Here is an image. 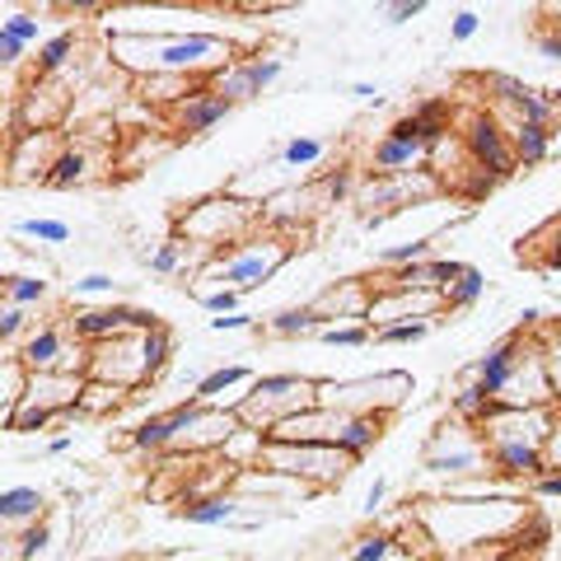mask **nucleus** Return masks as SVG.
Instances as JSON below:
<instances>
[{"label": "nucleus", "instance_id": "nucleus-17", "mask_svg": "<svg viewBox=\"0 0 561 561\" xmlns=\"http://www.w3.org/2000/svg\"><path fill=\"white\" fill-rule=\"evenodd\" d=\"M486 468L496 478H519V482H538L548 472L538 445H486Z\"/></svg>", "mask_w": 561, "mask_h": 561}, {"label": "nucleus", "instance_id": "nucleus-57", "mask_svg": "<svg viewBox=\"0 0 561 561\" xmlns=\"http://www.w3.org/2000/svg\"><path fill=\"white\" fill-rule=\"evenodd\" d=\"M70 449V435H57V440H47V454H66Z\"/></svg>", "mask_w": 561, "mask_h": 561}, {"label": "nucleus", "instance_id": "nucleus-14", "mask_svg": "<svg viewBox=\"0 0 561 561\" xmlns=\"http://www.w3.org/2000/svg\"><path fill=\"white\" fill-rule=\"evenodd\" d=\"M57 140H51V131H24L20 136V150H14V160H10V179L14 183H33V179H43L47 183V173L51 164H57Z\"/></svg>", "mask_w": 561, "mask_h": 561}, {"label": "nucleus", "instance_id": "nucleus-31", "mask_svg": "<svg viewBox=\"0 0 561 561\" xmlns=\"http://www.w3.org/2000/svg\"><path fill=\"white\" fill-rule=\"evenodd\" d=\"M323 154H328V140H319V136H295L286 146H276V160L286 169H313Z\"/></svg>", "mask_w": 561, "mask_h": 561}, {"label": "nucleus", "instance_id": "nucleus-16", "mask_svg": "<svg viewBox=\"0 0 561 561\" xmlns=\"http://www.w3.org/2000/svg\"><path fill=\"white\" fill-rule=\"evenodd\" d=\"M183 421H187V402H179L173 412L146 416L131 431V449H140V454H169L173 445H179V435H183Z\"/></svg>", "mask_w": 561, "mask_h": 561}, {"label": "nucleus", "instance_id": "nucleus-45", "mask_svg": "<svg viewBox=\"0 0 561 561\" xmlns=\"http://www.w3.org/2000/svg\"><path fill=\"white\" fill-rule=\"evenodd\" d=\"M197 305L206 309V313H216V319H220V313H239V305H243V295L239 290H197Z\"/></svg>", "mask_w": 561, "mask_h": 561}, {"label": "nucleus", "instance_id": "nucleus-34", "mask_svg": "<svg viewBox=\"0 0 561 561\" xmlns=\"http://www.w3.org/2000/svg\"><path fill=\"white\" fill-rule=\"evenodd\" d=\"M431 249H435V234H426V239H408V243H389V249L379 253V262L383 267H416V262H426L431 257Z\"/></svg>", "mask_w": 561, "mask_h": 561}, {"label": "nucleus", "instance_id": "nucleus-38", "mask_svg": "<svg viewBox=\"0 0 561 561\" xmlns=\"http://www.w3.org/2000/svg\"><path fill=\"white\" fill-rule=\"evenodd\" d=\"M14 234L38 239V243H66V239H70V225H66V220H43V216H28V220L14 225Z\"/></svg>", "mask_w": 561, "mask_h": 561}, {"label": "nucleus", "instance_id": "nucleus-41", "mask_svg": "<svg viewBox=\"0 0 561 561\" xmlns=\"http://www.w3.org/2000/svg\"><path fill=\"white\" fill-rule=\"evenodd\" d=\"M389 557H398V542L389 534H365V538H356V548H351L346 561H389Z\"/></svg>", "mask_w": 561, "mask_h": 561}, {"label": "nucleus", "instance_id": "nucleus-44", "mask_svg": "<svg viewBox=\"0 0 561 561\" xmlns=\"http://www.w3.org/2000/svg\"><path fill=\"white\" fill-rule=\"evenodd\" d=\"M51 412H38V408H28V402H20V408L10 412V421H5V431H20V435H28V431H47L51 426Z\"/></svg>", "mask_w": 561, "mask_h": 561}, {"label": "nucleus", "instance_id": "nucleus-9", "mask_svg": "<svg viewBox=\"0 0 561 561\" xmlns=\"http://www.w3.org/2000/svg\"><path fill=\"white\" fill-rule=\"evenodd\" d=\"M412 169H426V140H421L416 117L408 113L370 146V173L375 179H393V173H412Z\"/></svg>", "mask_w": 561, "mask_h": 561}, {"label": "nucleus", "instance_id": "nucleus-35", "mask_svg": "<svg viewBox=\"0 0 561 561\" xmlns=\"http://www.w3.org/2000/svg\"><path fill=\"white\" fill-rule=\"evenodd\" d=\"M47 548H51V524L38 519L28 524V529H20V538H14V561H47Z\"/></svg>", "mask_w": 561, "mask_h": 561}, {"label": "nucleus", "instance_id": "nucleus-3", "mask_svg": "<svg viewBox=\"0 0 561 561\" xmlns=\"http://www.w3.org/2000/svg\"><path fill=\"white\" fill-rule=\"evenodd\" d=\"M262 220V206L257 202H239V197H206L187 210L179 220V230L197 243L206 257H216L225 249H234L253 234V225Z\"/></svg>", "mask_w": 561, "mask_h": 561}, {"label": "nucleus", "instance_id": "nucleus-33", "mask_svg": "<svg viewBox=\"0 0 561 561\" xmlns=\"http://www.w3.org/2000/svg\"><path fill=\"white\" fill-rule=\"evenodd\" d=\"M169 360H173V332L160 323V328H150L146 332V379L154 383L164 370H169Z\"/></svg>", "mask_w": 561, "mask_h": 561}, {"label": "nucleus", "instance_id": "nucleus-43", "mask_svg": "<svg viewBox=\"0 0 561 561\" xmlns=\"http://www.w3.org/2000/svg\"><path fill=\"white\" fill-rule=\"evenodd\" d=\"M24 337H28V309L0 305V346H10V342H24Z\"/></svg>", "mask_w": 561, "mask_h": 561}, {"label": "nucleus", "instance_id": "nucleus-53", "mask_svg": "<svg viewBox=\"0 0 561 561\" xmlns=\"http://www.w3.org/2000/svg\"><path fill=\"white\" fill-rule=\"evenodd\" d=\"M538 51L548 61H561V28H548V33H538Z\"/></svg>", "mask_w": 561, "mask_h": 561}, {"label": "nucleus", "instance_id": "nucleus-47", "mask_svg": "<svg viewBox=\"0 0 561 561\" xmlns=\"http://www.w3.org/2000/svg\"><path fill=\"white\" fill-rule=\"evenodd\" d=\"M70 290H76V295H117V280L108 272H90V276H80Z\"/></svg>", "mask_w": 561, "mask_h": 561}, {"label": "nucleus", "instance_id": "nucleus-54", "mask_svg": "<svg viewBox=\"0 0 561 561\" xmlns=\"http://www.w3.org/2000/svg\"><path fill=\"white\" fill-rule=\"evenodd\" d=\"M383 496H389V482H383V478H375V482H370V491H365V515L383 511Z\"/></svg>", "mask_w": 561, "mask_h": 561}, {"label": "nucleus", "instance_id": "nucleus-52", "mask_svg": "<svg viewBox=\"0 0 561 561\" xmlns=\"http://www.w3.org/2000/svg\"><path fill=\"white\" fill-rule=\"evenodd\" d=\"M24 51H28L24 43H14L10 33L0 28V66H20V61H24Z\"/></svg>", "mask_w": 561, "mask_h": 561}, {"label": "nucleus", "instance_id": "nucleus-56", "mask_svg": "<svg viewBox=\"0 0 561 561\" xmlns=\"http://www.w3.org/2000/svg\"><path fill=\"white\" fill-rule=\"evenodd\" d=\"M351 99H360V103H383V94L375 90L370 80H356V84H351Z\"/></svg>", "mask_w": 561, "mask_h": 561}, {"label": "nucleus", "instance_id": "nucleus-39", "mask_svg": "<svg viewBox=\"0 0 561 561\" xmlns=\"http://www.w3.org/2000/svg\"><path fill=\"white\" fill-rule=\"evenodd\" d=\"M351 187H356V169H328L319 179V197H323V206H337L351 197Z\"/></svg>", "mask_w": 561, "mask_h": 561}, {"label": "nucleus", "instance_id": "nucleus-49", "mask_svg": "<svg viewBox=\"0 0 561 561\" xmlns=\"http://www.w3.org/2000/svg\"><path fill=\"white\" fill-rule=\"evenodd\" d=\"M542 463H548V472H561V412H557V426L548 431V440H542Z\"/></svg>", "mask_w": 561, "mask_h": 561}, {"label": "nucleus", "instance_id": "nucleus-23", "mask_svg": "<svg viewBox=\"0 0 561 561\" xmlns=\"http://www.w3.org/2000/svg\"><path fill=\"white\" fill-rule=\"evenodd\" d=\"M90 179H94V154L84 150V146H66L57 154V164H51V173H47V187L70 192V187H80V183H90Z\"/></svg>", "mask_w": 561, "mask_h": 561}, {"label": "nucleus", "instance_id": "nucleus-30", "mask_svg": "<svg viewBox=\"0 0 561 561\" xmlns=\"http://www.w3.org/2000/svg\"><path fill=\"white\" fill-rule=\"evenodd\" d=\"M0 295H5V305H14V309H33V305L47 300V280L10 272V276H0Z\"/></svg>", "mask_w": 561, "mask_h": 561}, {"label": "nucleus", "instance_id": "nucleus-59", "mask_svg": "<svg viewBox=\"0 0 561 561\" xmlns=\"http://www.w3.org/2000/svg\"><path fill=\"white\" fill-rule=\"evenodd\" d=\"M47 561H57V557H47Z\"/></svg>", "mask_w": 561, "mask_h": 561}, {"label": "nucleus", "instance_id": "nucleus-12", "mask_svg": "<svg viewBox=\"0 0 561 561\" xmlns=\"http://www.w3.org/2000/svg\"><path fill=\"white\" fill-rule=\"evenodd\" d=\"M230 113H234V103H225V99L202 80L183 103H173L169 117H173V131H183V136H206V131H216Z\"/></svg>", "mask_w": 561, "mask_h": 561}, {"label": "nucleus", "instance_id": "nucleus-55", "mask_svg": "<svg viewBox=\"0 0 561 561\" xmlns=\"http://www.w3.org/2000/svg\"><path fill=\"white\" fill-rule=\"evenodd\" d=\"M538 496H561V472H542V478L534 482Z\"/></svg>", "mask_w": 561, "mask_h": 561}, {"label": "nucleus", "instance_id": "nucleus-32", "mask_svg": "<svg viewBox=\"0 0 561 561\" xmlns=\"http://www.w3.org/2000/svg\"><path fill=\"white\" fill-rule=\"evenodd\" d=\"M482 295H486V276L478 272V267H468L459 280H454V286L440 295V300H445V309H454V313H463V309H472V305H478L482 300Z\"/></svg>", "mask_w": 561, "mask_h": 561}, {"label": "nucleus", "instance_id": "nucleus-19", "mask_svg": "<svg viewBox=\"0 0 561 561\" xmlns=\"http://www.w3.org/2000/svg\"><path fill=\"white\" fill-rule=\"evenodd\" d=\"M319 313L328 323H346V319H356V323H365V313H370V286L365 280H342V286H332L328 295H319Z\"/></svg>", "mask_w": 561, "mask_h": 561}, {"label": "nucleus", "instance_id": "nucleus-36", "mask_svg": "<svg viewBox=\"0 0 561 561\" xmlns=\"http://www.w3.org/2000/svg\"><path fill=\"white\" fill-rule=\"evenodd\" d=\"M435 328V319H408V323H389V328H379L375 332V342L379 346H408V342H421L426 332Z\"/></svg>", "mask_w": 561, "mask_h": 561}, {"label": "nucleus", "instance_id": "nucleus-26", "mask_svg": "<svg viewBox=\"0 0 561 561\" xmlns=\"http://www.w3.org/2000/svg\"><path fill=\"white\" fill-rule=\"evenodd\" d=\"M253 379H257V375L249 370V365L234 360V365H220V370L202 375V379H197V389H192V398H197V402H220L225 389H239V383H253Z\"/></svg>", "mask_w": 561, "mask_h": 561}, {"label": "nucleus", "instance_id": "nucleus-18", "mask_svg": "<svg viewBox=\"0 0 561 561\" xmlns=\"http://www.w3.org/2000/svg\"><path fill=\"white\" fill-rule=\"evenodd\" d=\"M383 426H389V416H383V412H346L342 435H337V449L346 454L351 463H360L365 454H370L383 440Z\"/></svg>", "mask_w": 561, "mask_h": 561}, {"label": "nucleus", "instance_id": "nucleus-7", "mask_svg": "<svg viewBox=\"0 0 561 561\" xmlns=\"http://www.w3.org/2000/svg\"><path fill=\"white\" fill-rule=\"evenodd\" d=\"M459 140H463L468 164H472V169H482L486 179H496V183H501V179H511V173L519 169V160H515V146H511V131H505L501 122L491 117L486 108L468 113V122H463Z\"/></svg>", "mask_w": 561, "mask_h": 561}, {"label": "nucleus", "instance_id": "nucleus-22", "mask_svg": "<svg viewBox=\"0 0 561 561\" xmlns=\"http://www.w3.org/2000/svg\"><path fill=\"white\" fill-rule=\"evenodd\" d=\"M323 328H332V323L319 313V305H290V309H280L267 319L272 337H319Z\"/></svg>", "mask_w": 561, "mask_h": 561}, {"label": "nucleus", "instance_id": "nucleus-24", "mask_svg": "<svg viewBox=\"0 0 561 561\" xmlns=\"http://www.w3.org/2000/svg\"><path fill=\"white\" fill-rule=\"evenodd\" d=\"M496 408H501V402L491 398L486 389H478V383H472V379L463 383L459 393L449 398V412H454V421H463V426H472V431H482L486 421L496 416Z\"/></svg>", "mask_w": 561, "mask_h": 561}, {"label": "nucleus", "instance_id": "nucleus-51", "mask_svg": "<svg viewBox=\"0 0 561 561\" xmlns=\"http://www.w3.org/2000/svg\"><path fill=\"white\" fill-rule=\"evenodd\" d=\"M243 328H253V313H220V319H210V332H243Z\"/></svg>", "mask_w": 561, "mask_h": 561}, {"label": "nucleus", "instance_id": "nucleus-48", "mask_svg": "<svg viewBox=\"0 0 561 561\" xmlns=\"http://www.w3.org/2000/svg\"><path fill=\"white\" fill-rule=\"evenodd\" d=\"M421 10H426V0H398V5L383 10V24H412Z\"/></svg>", "mask_w": 561, "mask_h": 561}, {"label": "nucleus", "instance_id": "nucleus-6", "mask_svg": "<svg viewBox=\"0 0 561 561\" xmlns=\"http://www.w3.org/2000/svg\"><path fill=\"white\" fill-rule=\"evenodd\" d=\"M421 468L445 472V478H472V472H482L486 468L482 431L463 426V421H445V426H435L426 454H421Z\"/></svg>", "mask_w": 561, "mask_h": 561}, {"label": "nucleus", "instance_id": "nucleus-5", "mask_svg": "<svg viewBox=\"0 0 561 561\" xmlns=\"http://www.w3.org/2000/svg\"><path fill=\"white\" fill-rule=\"evenodd\" d=\"M440 192V179H435L431 169H412V173H393V179H365L360 192H356V202L365 206V225H383L389 216H398V210H408L412 202L421 197H435Z\"/></svg>", "mask_w": 561, "mask_h": 561}, {"label": "nucleus", "instance_id": "nucleus-8", "mask_svg": "<svg viewBox=\"0 0 561 561\" xmlns=\"http://www.w3.org/2000/svg\"><path fill=\"white\" fill-rule=\"evenodd\" d=\"M66 328H70V337H76V342L99 346V342L122 337V332H150V328H160V313L136 309V305H103V309H80Z\"/></svg>", "mask_w": 561, "mask_h": 561}, {"label": "nucleus", "instance_id": "nucleus-28", "mask_svg": "<svg viewBox=\"0 0 561 561\" xmlns=\"http://www.w3.org/2000/svg\"><path fill=\"white\" fill-rule=\"evenodd\" d=\"M131 393L117 389V383H99V379H84V393H80V416H108L117 408H127Z\"/></svg>", "mask_w": 561, "mask_h": 561}, {"label": "nucleus", "instance_id": "nucleus-10", "mask_svg": "<svg viewBox=\"0 0 561 561\" xmlns=\"http://www.w3.org/2000/svg\"><path fill=\"white\" fill-rule=\"evenodd\" d=\"M286 76V61L280 57H239V61H230L225 70H216L206 84L216 90L225 103H249V99H257L262 90H272V84Z\"/></svg>", "mask_w": 561, "mask_h": 561}, {"label": "nucleus", "instance_id": "nucleus-11", "mask_svg": "<svg viewBox=\"0 0 561 561\" xmlns=\"http://www.w3.org/2000/svg\"><path fill=\"white\" fill-rule=\"evenodd\" d=\"M524 351H529V332H519V328H515V332H505L501 342H491L482 356H478V365H472V375H468V379L501 402V393L511 389V379H515V370H519Z\"/></svg>", "mask_w": 561, "mask_h": 561}, {"label": "nucleus", "instance_id": "nucleus-40", "mask_svg": "<svg viewBox=\"0 0 561 561\" xmlns=\"http://www.w3.org/2000/svg\"><path fill=\"white\" fill-rule=\"evenodd\" d=\"M0 28H5L14 43H24V47H33V43L43 38V20H38V14H28V10L5 14V20H0Z\"/></svg>", "mask_w": 561, "mask_h": 561}, {"label": "nucleus", "instance_id": "nucleus-4", "mask_svg": "<svg viewBox=\"0 0 561 561\" xmlns=\"http://www.w3.org/2000/svg\"><path fill=\"white\" fill-rule=\"evenodd\" d=\"M257 468H267V472H280V478L305 482V486L313 491V496H319L323 486L342 482V478H346V468H356V463H351L337 445L272 440V435H267V445H262V463H257Z\"/></svg>", "mask_w": 561, "mask_h": 561}, {"label": "nucleus", "instance_id": "nucleus-15", "mask_svg": "<svg viewBox=\"0 0 561 561\" xmlns=\"http://www.w3.org/2000/svg\"><path fill=\"white\" fill-rule=\"evenodd\" d=\"M66 328L61 323H43L38 332H28V337L20 342V351H14V356H20V365L28 375H47V370H57L61 365V356H66Z\"/></svg>", "mask_w": 561, "mask_h": 561}, {"label": "nucleus", "instance_id": "nucleus-1", "mask_svg": "<svg viewBox=\"0 0 561 561\" xmlns=\"http://www.w3.org/2000/svg\"><path fill=\"white\" fill-rule=\"evenodd\" d=\"M319 389H323L319 379H300V375H257L249 383V393L234 398V416L239 426L272 435L280 421L319 408Z\"/></svg>", "mask_w": 561, "mask_h": 561}, {"label": "nucleus", "instance_id": "nucleus-25", "mask_svg": "<svg viewBox=\"0 0 561 561\" xmlns=\"http://www.w3.org/2000/svg\"><path fill=\"white\" fill-rule=\"evenodd\" d=\"M511 146H515L519 169H538L552 154L557 131L552 127H511Z\"/></svg>", "mask_w": 561, "mask_h": 561}, {"label": "nucleus", "instance_id": "nucleus-50", "mask_svg": "<svg viewBox=\"0 0 561 561\" xmlns=\"http://www.w3.org/2000/svg\"><path fill=\"white\" fill-rule=\"evenodd\" d=\"M542 267H561V220L548 225V243H542Z\"/></svg>", "mask_w": 561, "mask_h": 561}, {"label": "nucleus", "instance_id": "nucleus-58", "mask_svg": "<svg viewBox=\"0 0 561 561\" xmlns=\"http://www.w3.org/2000/svg\"><path fill=\"white\" fill-rule=\"evenodd\" d=\"M84 561H108V557H84Z\"/></svg>", "mask_w": 561, "mask_h": 561}, {"label": "nucleus", "instance_id": "nucleus-29", "mask_svg": "<svg viewBox=\"0 0 561 561\" xmlns=\"http://www.w3.org/2000/svg\"><path fill=\"white\" fill-rule=\"evenodd\" d=\"M24 383H28V370L20 365V356H0V426H5L10 412L20 408Z\"/></svg>", "mask_w": 561, "mask_h": 561}, {"label": "nucleus", "instance_id": "nucleus-2", "mask_svg": "<svg viewBox=\"0 0 561 561\" xmlns=\"http://www.w3.org/2000/svg\"><path fill=\"white\" fill-rule=\"evenodd\" d=\"M290 253H295V243H286L280 234H249L243 243H234V249L206 257L202 280H220L225 290L249 295L257 286H267V280L290 262Z\"/></svg>", "mask_w": 561, "mask_h": 561}, {"label": "nucleus", "instance_id": "nucleus-27", "mask_svg": "<svg viewBox=\"0 0 561 561\" xmlns=\"http://www.w3.org/2000/svg\"><path fill=\"white\" fill-rule=\"evenodd\" d=\"M76 47H80V33H76V28L51 33V38L38 47V80H51L57 70H66L70 57H76Z\"/></svg>", "mask_w": 561, "mask_h": 561}, {"label": "nucleus", "instance_id": "nucleus-20", "mask_svg": "<svg viewBox=\"0 0 561 561\" xmlns=\"http://www.w3.org/2000/svg\"><path fill=\"white\" fill-rule=\"evenodd\" d=\"M43 491L38 486H5L0 491V529H28L43 519Z\"/></svg>", "mask_w": 561, "mask_h": 561}, {"label": "nucleus", "instance_id": "nucleus-42", "mask_svg": "<svg viewBox=\"0 0 561 561\" xmlns=\"http://www.w3.org/2000/svg\"><path fill=\"white\" fill-rule=\"evenodd\" d=\"M319 342H328V346H370L375 332L365 323H332V328L319 332Z\"/></svg>", "mask_w": 561, "mask_h": 561}, {"label": "nucleus", "instance_id": "nucleus-37", "mask_svg": "<svg viewBox=\"0 0 561 561\" xmlns=\"http://www.w3.org/2000/svg\"><path fill=\"white\" fill-rule=\"evenodd\" d=\"M183 249H187V243H183L179 234H173V239H164L160 249L150 253V272H154V276H173V272H187V257H183Z\"/></svg>", "mask_w": 561, "mask_h": 561}, {"label": "nucleus", "instance_id": "nucleus-13", "mask_svg": "<svg viewBox=\"0 0 561 561\" xmlns=\"http://www.w3.org/2000/svg\"><path fill=\"white\" fill-rule=\"evenodd\" d=\"M80 393H84V379L47 370V375H28L20 402H28V408H38V412H51V416H76Z\"/></svg>", "mask_w": 561, "mask_h": 561}, {"label": "nucleus", "instance_id": "nucleus-21", "mask_svg": "<svg viewBox=\"0 0 561 561\" xmlns=\"http://www.w3.org/2000/svg\"><path fill=\"white\" fill-rule=\"evenodd\" d=\"M243 511V501L234 496V491H220V496H197V501H187L183 505V519L187 524H197V529H220V524H234Z\"/></svg>", "mask_w": 561, "mask_h": 561}, {"label": "nucleus", "instance_id": "nucleus-46", "mask_svg": "<svg viewBox=\"0 0 561 561\" xmlns=\"http://www.w3.org/2000/svg\"><path fill=\"white\" fill-rule=\"evenodd\" d=\"M478 28H482V14L478 10H459V14H454V24H449V38L468 43V38H478Z\"/></svg>", "mask_w": 561, "mask_h": 561}]
</instances>
